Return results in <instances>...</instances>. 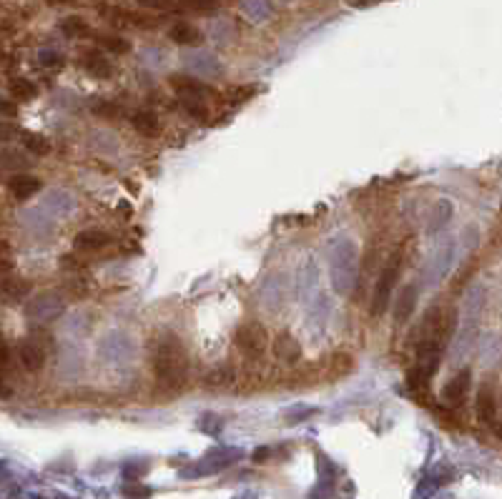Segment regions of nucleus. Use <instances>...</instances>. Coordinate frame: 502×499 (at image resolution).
<instances>
[{
    "instance_id": "nucleus-28",
    "label": "nucleus",
    "mask_w": 502,
    "mask_h": 499,
    "mask_svg": "<svg viewBox=\"0 0 502 499\" xmlns=\"http://www.w3.org/2000/svg\"><path fill=\"white\" fill-rule=\"evenodd\" d=\"M15 113H18V106H15L13 100L0 98V116H3V118H15Z\"/></svg>"
},
{
    "instance_id": "nucleus-18",
    "label": "nucleus",
    "mask_w": 502,
    "mask_h": 499,
    "mask_svg": "<svg viewBox=\"0 0 502 499\" xmlns=\"http://www.w3.org/2000/svg\"><path fill=\"white\" fill-rule=\"evenodd\" d=\"M10 95L15 100H33L38 95V86L28 78H15L10 81Z\"/></svg>"
},
{
    "instance_id": "nucleus-31",
    "label": "nucleus",
    "mask_w": 502,
    "mask_h": 499,
    "mask_svg": "<svg viewBox=\"0 0 502 499\" xmlns=\"http://www.w3.org/2000/svg\"><path fill=\"white\" fill-rule=\"evenodd\" d=\"M10 394V387L6 384V379H3V374H0V397H8Z\"/></svg>"
},
{
    "instance_id": "nucleus-15",
    "label": "nucleus",
    "mask_w": 502,
    "mask_h": 499,
    "mask_svg": "<svg viewBox=\"0 0 502 499\" xmlns=\"http://www.w3.org/2000/svg\"><path fill=\"white\" fill-rule=\"evenodd\" d=\"M301 349H299V341H296L291 334H279L274 341V356L279 362L284 364H294L299 359Z\"/></svg>"
},
{
    "instance_id": "nucleus-33",
    "label": "nucleus",
    "mask_w": 502,
    "mask_h": 499,
    "mask_svg": "<svg viewBox=\"0 0 502 499\" xmlns=\"http://www.w3.org/2000/svg\"><path fill=\"white\" fill-rule=\"evenodd\" d=\"M126 492H128V494H149L146 489H126Z\"/></svg>"
},
{
    "instance_id": "nucleus-25",
    "label": "nucleus",
    "mask_w": 502,
    "mask_h": 499,
    "mask_svg": "<svg viewBox=\"0 0 502 499\" xmlns=\"http://www.w3.org/2000/svg\"><path fill=\"white\" fill-rule=\"evenodd\" d=\"M251 95H257V88L254 86H241V88H234L231 93H229V103H244V100H249Z\"/></svg>"
},
{
    "instance_id": "nucleus-19",
    "label": "nucleus",
    "mask_w": 502,
    "mask_h": 499,
    "mask_svg": "<svg viewBox=\"0 0 502 499\" xmlns=\"http://www.w3.org/2000/svg\"><path fill=\"white\" fill-rule=\"evenodd\" d=\"M96 38H98V43L103 45V48L116 53V56H126V53L131 50V43H128L126 38L116 36V33H103V36H96Z\"/></svg>"
},
{
    "instance_id": "nucleus-9",
    "label": "nucleus",
    "mask_w": 502,
    "mask_h": 499,
    "mask_svg": "<svg viewBox=\"0 0 502 499\" xmlns=\"http://www.w3.org/2000/svg\"><path fill=\"white\" fill-rule=\"evenodd\" d=\"M417 301H420V286H417L414 281H409V284H404V286L400 289V293H397L395 312H392L397 326L407 324L409 316H412L414 309H417Z\"/></svg>"
},
{
    "instance_id": "nucleus-29",
    "label": "nucleus",
    "mask_w": 502,
    "mask_h": 499,
    "mask_svg": "<svg viewBox=\"0 0 502 499\" xmlns=\"http://www.w3.org/2000/svg\"><path fill=\"white\" fill-rule=\"evenodd\" d=\"M144 8H151V10H169L174 3L171 0H138Z\"/></svg>"
},
{
    "instance_id": "nucleus-11",
    "label": "nucleus",
    "mask_w": 502,
    "mask_h": 499,
    "mask_svg": "<svg viewBox=\"0 0 502 499\" xmlns=\"http://www.w3.org/2000/svg\"><path fill=\"white\" fill-rule=\"evenodd\" d=\"M81 66L91 78H98V81H106L113 75V63H108L100 50H86L81 56Z\"/></svg>"
},
{
    "instance_id": "nucleus-24",
    "label": "nucleus",
    "mask_w": 502,
    "mask_h": 499,
    "mask_svg": "<svg viewBox=\"0 0 502 499\" xmlns=\"http://www.w3.org/2000/svg\"><path fill=\"white\" fill-rule=\"evenodd\" d=\"M93 113H98V116H106V118H116V116H121V108L113 103V100H96L93 106Z\"/></svg>"
},
{
    "instance_id": "nucleus-8",
    "label": "nucleus",
    "mask_w": 502,
    "mask_h": 499,
    "mask_svg": "<svg viewBox=\"0 0 502 499\" xmlns=\"http://www.w3.org/2000/svg\"><path fill=\"white\" fill-rule=\"evenodd\" d=\"M171 88H174L178 95L191 100H208L216 95V91H213L211 86H206V83L199 81V78H191V75H171Z\"/></svg>"
},
{
    "instance_id": "nucleus-26",
    "label": "nucleus",
    "mask_w": 502,
    "mask_h": 499,
    "mask_svg": "<svg viewBox=\"0 0 502 499\" xmlns=\"http://www.w3.org/2000/svg\"><path fill=\"white\" fill-rule=\"evenodd\" d=\"M183 6L191 8V10H199V13H208L216 8V0H181Z\"/></svg>"
},
{
    "instance_id": "nucleus-12",
    "label": "nucleus",
    "mask_w": 502,
    "mask_h": 499,
    "mask_svg": "<svg viewBox=\"0 0 502 499\" xmlns=\"http://www.w3.org/2000/svg\"><path fill=\"white\" fill-rule=\"evenodd\" d=\"M111 244V233H106L103 229H86L78 236L73 238V246L78 251H86V254H96V251H103Z\"/></svg>"
},
{
    "instance_id": "nucleus-23",
    "label": "nucleus",
    "mask_w": 502,
    "mask_h": 499,
    "mask_svg": "<svg viewBox=\"0 0 502 499\" xmlns=\"http://www.w3.org/2000/svg\"><path fill=\"white\" fill-rule=\"evenodd\" d=\"M183 111L191 116V118H199V121H206V106H204V100H191V98H183L181 100Z\"/></svg>"
},
{
    "instance_id": "nucleus-4",
    "label": "nucleus",
    "mask_w": 502,
    "mask_h": 499,
    "mask_svg": "<svg viewBox=\"0 0 502 499\" xmlns=\"http://www.w3.org/2000/svg\"><path fill=\"white\" fill-rule=\"evenodd\" d=\"M357 274V256H354V246L351 241H342V246H337L334 251V266H332V279L334 289L339 293H347Z\"/></svg>"
},
{
    "instance_id": "nucleus-3",
    "label": "nucleus",
    "mask_w": 502,
    "mask_h": 499,
    "mask_svg": "<svg viewBox=\"0 0 502 499\" xmlns=\"http://www.w3.org/2000/svg\"><path fill=\"white\" fill-rule=\"evenodd\" d=\"M402 268V254H392L379 271V279L374 284V293H372V316H382L387 312V306L392 304V293H395L397 279H400Z\"/></svg>"
},
{
    "instance_id": "nucleus-22",
    "label": "nucleus",
    "mask_w": 502,
    "mask_h": 499,
    "mask_svg": "<svg viewBox=\"0 0 502 499\" xmlns=\"http://www.w3.org/2000/svg\"><path fill=\"white\" fill-rule=\"evenodd\" d=\"M0 166H8V169H25V166H28V158H25L20 151L8 148L0 153Z\"/></svg>"
},
{
    "instance_id": "nucleus-20",
    "label": "nucleus",
    "mask_w": 502,
    "mask_h": 499,
    "mask_svg": "<svg viewBox=\"0 0 502 499\" xmlns=\"http://www.w3.org/2000/svg\"><path fill=\"white\" fill-rule=\"evenodd\" d=\"M25 293H28V286H25L23 281H13V279L0 281V299L3 301H18L23 299Z\"/></svg>"
},
{
    "instance_id": "nucleus-13",
    "label": "nucleus",
    "mask_w": 502,
    "mask_h": 499,
    "mask_svg": "<svg viewBox=\"0 0 502 499\" xmlns=\"http://www.w3.org/2000/svg\"><path fill=\"white\" fill-rule=\"evenodd\" d=\"M40 188H43L40 178H36V176H31V174H15V176H10V181H8V191L20 201L36 196Z\"/></svg>"
},
{
    "instance_id": "nucleus-6",
    "label": "nucleus",
    "mask_w": 502,
    "mask_h": 499,
    "mask_svg": "<svg viewBox=\"0 0 502 499\" xmlns=\"http://www.w3.org/2000/svg\"><path fill=\"white\" fill-rule=\"evenodd\" d=\"M475 414H477V422L489 427V429L497 424V392L492 381H482L480 389H477Z\"/></svg>"
},
{
    "instance_id": "nucleus-21",
    "label": "nucleus",
    "mask_w": 502,
    "mask_h": 499,
    "mask_svg": "<svg viewBox=\"0 0 502 499\" xmlns=\"http://www.w3.org/2000/svg\"><path fill=\"white\" fill-rule=\"evenodd\" d=\"M61 31H63V36L66 38H86V36H91V28H88V23L83 18H66L61 23Z\"/></svg>"
},
{
    "instance_id": "nucleus-17",
    "label": "nucleus",
    "mask_w": 502,
    "mask_h": 499,
    "mask_svg": "<svg viewBox=\"0 0 502 499\" xmlns=\"http://www.w3.org/2000/svg\"><path fill=\"white\" fill-rule=\"evenodd\" d=\"M20 144L25 146V151H31V153H36V156H45V153H50L48 138L40 136V133L20 131Z\"/></svg>"
},
{
    "instance_id": "nucleus-7",
    "label": "nucleus",
    "mask_w": 502,
    "mask_h": 499,
    "mask_svg": "<svg viewBox=\"0 0 502 499\" xmlns=\"http://www.w3.org/2000/svg\"><path fill=\"white\" fill-rule=\"evenodd\" d=\"M470 384H472V371L470 369H462L457 374L452 376L450 381L442 389V401L452 409H459V406L467 401V394H470Z\"/></svg>"
},
{
    "instance_id": "nucleus-14",
    "label": "nucleus",
    "mask_w": 502,
    "mask_h": 499,
    "mask_svg": "<svg viewBox=\"0 0 502 499\" xmlns=\"http://www.w3.org/2000/svg\"><path fill=\"white\" fill-rule=\"evenodd\" d=\"M169 38L174 40L176 45H201L204 43V33L191 23H176L174 28L169 31Z\"/></svg>"
},
{
    "instance_id": "nucleus-5",
    "label": "nucleus",
    "mask_w": 502,
    "mask_h": 499,
    "mask_svg": "<svg viewBox=\"0 0 502 499\" xmlns=\"http://www.w3.org/2000/svg\"><path fill=\"white\" fill-rule=\"evenodd\" d=\"M234 341H236V349L241 351L249 359H257L266 351V344H269V337H266V329H264L259 321H249V324H241L234 334Z\"/></svg>"
},
{
    "instance_id": "nucleus-1",
    "label": "nucleus",
    "mask_w": 502,
    "mask_h": 499,
    "mask_svg": "<svg viewBox=\"0 0 502 499\" xmlns=\"http://www.w3.org/2000/svg\"><path fill=\"white\" fill-rule=\"evenodd\" d=\"M452 334V316L442 318L439 309H429L422 321V339L417 344V356H414L412 387L427 389V384L437 374L439 359L447 346V339Z\"/></svg>"
},
{
    "instance_id": "nucleus-30",
    "label": "nucleus",
    "mask_w": 502,
    "mask_h": 499,
    "mask_svg": "<svg viewBox=\"0 0 502 499\" xmlns=\"http://www.w3.org/2000/svg\"><path fill=\"white\" fill-rule=\"evenodd\" d=\"M8 359H10V349H8L6 339L0 337V367H6V364H8Z\"/></svg>"
},
{
    "instance_id": "nucleus-27",
    "label": "nucleus",
    "mask_w": 502,
    "mask_h": 499,
    "mask_svg": "<svg viewBox=\"0 0 502 499\" xmlns=\"http://www.w3.org/2000/svg\"><path fill=\"white\" fill-rule=\"evenodd\" d=\"M18 136V128L13 123H6V121H0V144H8L13 138Z\"/></svg>"
},
{
    "instance_id": "nucleus-16",
    "label": "nucleus",
    "mask_w": 502,
    "mask_h": 499,
    "mask_svg": "<svg viewBox=\"0 0 502 499\" xmlns=\"http://www.w3.org/2000/svg\"><path fill=\"white\" fill-rule=\"evenodd\" d=\"M131 128L136 133H141V136H146V138L158 136V131H161V125H158V116L153 111H136L133 113Z\"/></svg>"
},
{
    "instance_id": "nucleus-10",
    "label": "nucleus",
    "mask_w": 502,
    "mask_h": 499,
    "mask_svg": "<svg viewBox=\"0 0 502 499\" xmlns=\"http://www.w3.org/2000/svg\"><path fill=\"white\" fill-rule=\"evenodd\" d=\"M20 364H23L28 371H40L45 364V344H40L36 337L25 339L23 344H20Z\"/></svg>"
},
{
    "instance_id": "nucleus-2",
    "label": "nucleus",
    "mask_w": 502,
    "mask_h": 499,
    "mask_svg": "<svg viewBox=\"0 0 502 499\" xmlns=\"http://www.w3.org/2000/svg\"><path fill=\"white\" fill-rule=\"evenodd\" d=\"M151 369L163 387H183L188 379V356L176 334H161L151 351Z\"/></svg>"
},
{
    "instance_id": "nucleus-34",
    "label": "nucleus",
    "mask_w": 502,
    "mask_h": 499,
    "mask_svg": "<svg viewBox=\"0 0 502 499\" xmlns=\"http://www.w3.org/2000/svg\"><path fill=\"white\" fill-rule=\"evenodd\" d=\"M3 254H8V244H6V241H0V256H3Z\"/></svg>"
},
{
    "instance_id": "nucleus-32",
    "label": "nucleus",
    "mask_w": 502,
    "mask_h": 499,
    "mask_svg": "<svg viewBox=\"0 0 502 499\" xmlns=\"http://www.w3.org/2000/svg\"><path fill=\"white\" fill-rule=\"evenodd\" d=\"M8 271H10V261L0 259V274H8Z\"/></svg>"
}]
</instances>
